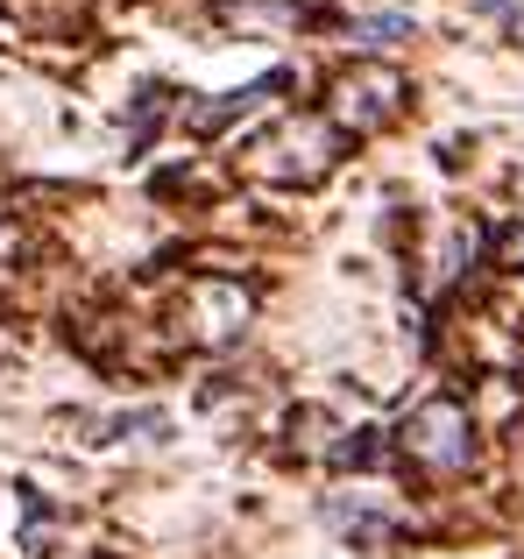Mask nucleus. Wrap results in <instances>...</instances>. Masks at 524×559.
Returning <instances> with one entry per match:
<instances>
[{
	"instance_id": "f257e3e1",
	"label": "nucleus",
	"mask_w": 524,
	"mask_h": 559,
	"mask_svg": "<svg viewBox=\"0 0 524 559\" xmlns=\"http://www.w3.org/2000/svg\"><path fill=\"white\" fill-rule=\"evenodd\" d=\"M397 447H404V461L426 467V475H461V467L475 461V425L454 396H432V404H418L412 418L397 425Z\"/></svg>"
},
{
	"instance_id": "f03ea898",
	"label": "nucleus",
	"mask_w": 524,
	"mask_h": 559,
	"mask_svg": "<svg viewBox=\"0 0 524 559\" xmlns=\"http://www.w3.org/2000/svg\"><path fill=\"white\" fill-rule=\"evenodd\" d=\"M397 107H404V79L390 64H355V71H341L333 93H326V121L341 128V135H376Z\"/></svg>"
},
{
	"instance_id": "7ed1b4c3",
	"label": "nucleus",
	"mask_w": 524,
	"mask_h": 559,
	"mask_svg": "<svg viewBox=\"0 0 524 559\" xmlns=\"http://www.w3.org/2000/svg\"><path fill=\"white\" fill-rule=\"evenodd\" d=\"M333 142H341V128L319 121V114H305V121H284L270 142H262L255 164H262V178H276V185H319L333 170Z\"/></svg>"
},
{
	"instance_id": "20e7f679",
	"label": "nucleus",
	"mask_w": 524,
	"mask_h": 559,
	"mask_svg": "<svg viewBox=\"0 0 524 559\" xmlns=\"http://www.w3.org/2000/svg\"><path fill=\"white\" fill-rule=\"evenodd\" d=\"M326 524H333L341 538H355V546H383V538L404 524V510L390 503L383 489H341V496L326 503Z\"/></svg>"
},
{
	"instance_id": "39448f33",
	"label": "nucleus",
	"mask_w": 524,
	"mask_h": 559,
	"mask_svg": "<svg viewBox=\"0 0 524 559\" xmlns=\"http://www.w3.org/2000/svg\"><path fill=\"white\" fill-rule=\"evenodd\" d=\"M192 305H199V341H235L241 319H249V290L241 284H221V276H206V284H192Z\"/></svg>"
},
{
	"instance_id": "423d86ee",
	"label": "nucleus",
	"mask_w": 524,
	"mask_h": 559,
	"mask_svg": "<svg viewBox=\"0 0 524 559\" xmlns=\"http://www.w3.org/2000/svg\"><path fill=\"white\" fill-rule=\"evenodd\" d=\"M270 93H284V71H262V79L249 85V93H227L221 107H199L192 121H199V128H227V121H235V114H255V107H262V99H270Z\"/></svg>"
},
{
	"instance_id": "0eeeda50",
	"label": "nucleus",
	"mask_w": 524,
	"mask_h": 559,
	"mask_svg": "<svg viewBox=\"0 0 524 559\" xmlns=\"http://www.w3.org/2000/svg\"><path fill=\"white\" fill-rule=\"evenodd\" d=\"M347 36L361 43V50H376V43H404L412 36V14L390 8V14H361V22H347Z\"/></svg>"
},
{
	"instance_id": "6e6552de",
	"label": "nucleus",
	"mask_w": 524,
	"mask_h": 559,
	"mask_svg": "<svg viewBox=\"0 0 524 559\" xmlns=\"http://www.w3.org/2000/svg\"><path fill=\"white\" fill-rule=\"evenodd\" d=\"M503 270H524V227L511 234V241H503Z\"/></svg>"
}]
</instances>
